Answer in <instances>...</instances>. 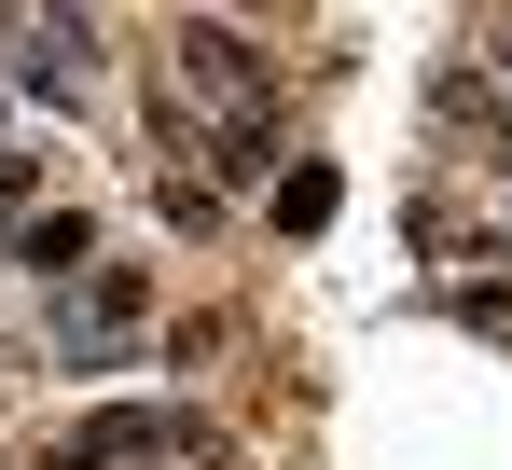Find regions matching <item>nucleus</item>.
<instances>
[{
    "mask_svg": "<svg viewBox=\"0 0 512 470\" xmlns=\"http://www.w3.org/2000/svg\"><path fill=\"white\" fill-rule=\"evenodd\" d=\"M0 249H14L28 277H70V263H84V222H70V208H42V222H14Z\"/></svg>",
    "mask_w": 512,
    "mask_h": 470,
    "instance_id": "obj_5",
    "label": "nucleus"
},
{
    "mask_svg": "<svg viewBox=\"0 0 512 470\" xmlns=\"http://www.w3.org/2000/svg\"><path fill=\"white\" fill-rule=\"evenodd\" d=\"M180 70H194V97H222V125H263V97H277V70L236 14H180Z\"/></svg>",
    "mask_w": 512,
    "mask_h": 470,
    "instance_id": "obj_3",
    "label": "nucleus"
},
{
    "mask_svg": "<svg viewBox=\"0 0 512 470\" xmlns=\"http://www.w3.org/2000/svg\"><path fill=\"white\" fill-rule=\"evenodd\" d=\"M0 208H14V222H28V153H0Z\"/></svg>",
    "mask_w": 512,
    "mask_h": 470,
    "instance_id": "obj_6",
    "label": "nucleus"
},
{
    "mask_svg": "<svg viewBox=\"0 0 512 470\" xmlns=\"http://www.w3.org/2000/svg\"><path fill=\"white\" fill-rule=\"evenodd\" d=\"M346 208V166L333 153H305V166H277V235H319Z\"/></svg>",
    "mask_w": 512,
    "mask_h": 470,
    "instance_id": "obj_4",
    "label": "nucleus"
},
{
    "mask_svg": "<svg viewBox=\"0 0 512 470\" xmlns=\"http://www.w3.org/2000/svg\"><path fill=\"white\" fill-rule=\"evenodd\" d=\"M499 70H512V28H499Z\"/></svg>",
    "mask_w": 512,
    "mask_h": 470,
    "instance_id": "obj_7",
    "label": "nucleus"
},
{
    "mask_svg": "<svg viewBox=\"0 0 512 470\" xmlns=\"http://www.w3.org/2000/svg\"><path fill=\"white\" fill-rule=\"evenodd\" d=\"M139 318H153V277L139 263H97L70 305H42V346H56V374H111L139 346Z\"/></svg>",
    "mask_w": 512,
    "mask_h": 470,
    "instance_id": "obj_2",
    "label": "nucleus"
},
{
    "mask_svg": "<svg viewBox=\"0 0 512 470\" xmlns=\"http://www.w3.org/2000/svg\"><path fill=\"white\" fill-rule=\"evenodd\" d=\"M499 180H512V139H499Z\"/></svg>",
    "mask_w": 512,
    "mask_h": 470,
    "instance_id": "obj_8",
    "label": "nucleus"
},
{
    "mask_svg": "<svg viewBox=\"0 0 512 470\" xmlns=\"http://www.w3.org/2000/svg\"><path fill=\"white\" fill-rule=\"evenodd\" d=\"M42 457L56 470H167V457L222 470V429H208V415H167V401H97V415H70Z\"/></svg>",
    "mask_w": 512,
    "mask_h": 470,
    "instance_id": "obj_1",
    "label": "nucleus"
}]
</instances>
